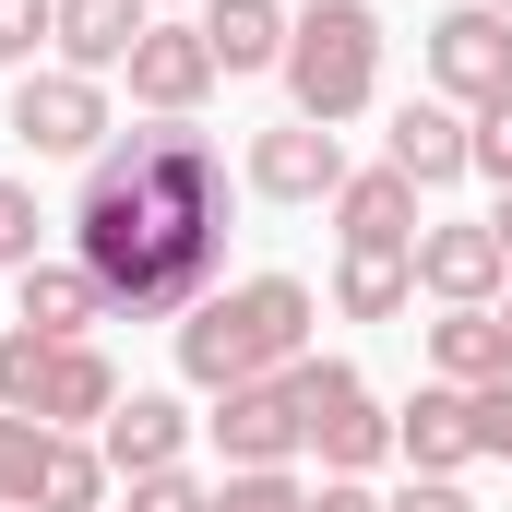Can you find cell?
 <instances>
[{
	"instance_id": "cell-1",
	"label": "cell",
	"mask_w": 512,
	"mask_h": 512,
	"mask_svg": "<svg viewBox=\"0 0 512 512\" xmlns=\"http://www.w3.org/2000/svg\"><path fill=\"white\" fill-rule=\"evenodd\" d=\"M72 262L108 286V322H191L227 274V167L191 120H155L84 167Z\"/></svg>"
},
{
	"instance_id": "cell-2",
	"label": "cell",
	"mask_w": 512,
	"mask_h": 512,
	"mask_svg": "<svg viewBox=\"0 0 512 512\" xmlns=\"http://www.w3.org/2000/svg\"><path fill=\"white\" fill-rule=\"evenodd\" d=\"M310 322H322V298H310L298 274H239V286H215V298L179 322V382L191 393L274 382V370L310 358Z\"/></svg>"
},
{
	"instance_id": "cell-3",
	"label": "cell",
	"mask_w": 512,
	"mask_h": 512,
	"mask_svg": "<svg viewBox=\"0 0 512 512\" xmlns=\"http://www.w3.org/2000/svg\"><path fill=\"white\" fill-rule=\"evenodd\" d=\"M286 96H298V120L346 131L382 96V12H370V0H310V12L286 24Z\"/></svg>"
},
{
	"instance_id": "cell-4",
	"label": "cell",
	"mask_w": 512,
	"mask_h": 512,
	"mask_svg": "<svg viewBox=\"0 0 512 512\" xmlns=\"http://www.w3.org/2000/svg\"><path fill=\"white\" fill-rule=\"evenodd\" d=\"M286 393H298V441L322 453V477H370V465L393 453L382 393L358 382L346 358H298V370H286Z\"/></svg>"
},
{
	"instance_id": "cell-5",
	"label": "cell",
	"mask_w": 512,
	"mask_h": 512,
	"mask_svg": "<svg viewBox=\"0 0 512 512\" xmlns=\"http://www.w3.org/2000/svg\"><path fill=\"white\" fill-rule=\"evenodd\" d=\"M0 131H12L24 155H84V167H96V155H108V84L36 60V72L12 84V120H0Z\"/></svg>"
},
{
	"instance_id": "cell-6",
	"label": "cell",
	"mask_w": 512,
	"mask_h": 512,
	"mask_svg": "<svg viewBox=\"0 0 512 512\" xmlns=\"http://www.w3.org/2000/svg\"><path fill=\"white\" fill-rule=\"evenodd\" d=\"M429 96H441V108H465V120L512 96V24L489 12V0H465V12H441V24H429Z\"/></svg>"
},
{
	"instance_id": "cell-7",
	"label": "cell",
	"mask_w": 512,
	"mask_h": 512,
	"mask_svg": "<svg viewBox=\"0 0 512 512\" xmlns=\"http://www.w3.org/2000/svg\"><path fill=\"white\" fill-rule=\"evenodd\" d=\"M417 286L441 298V310H501L512 262L489 239V215H453V227H417Z\"/></svg>"
},
{
	"instance_id": "cell-8",
	"label": "cell",
	"mask_w": 512,
	"mask_h": 512,
	"mask_svg": "<svg viewBox=\"0 0 512 512\" xmlns=\"http://www.w3.org/2000/svg\"><path fill=\"white\" fill-rule=\"evenodd\" d=\"M215 84H227V72H215L203 24H167V12H155V24H143V48H131V96H143L155 120H191Z\"/></svg>"
},
{
	"instance_id": "cell-9",
	"label": "cell",
	"mask_w": 512,
	"mask_h": 512,
	"mask_svg": "<svg viewBox=\"0 0 512 512\" xmlns=\"http://www.w3.org/2000/svg\"><path fill=\"white\" fill-rule=\"evenodd\" d=\"M251 191L262 203H334V191H346V143L322 120H274L251 143Z\"/></svg>"
},
{
	"instance_id": "cell-10",
	"label": "cell",
	"mask_w": 512,
	"mask_h": 512,
	"mask_svg": "<svg viewBox=\"0 0 512 512\" xmlns=\"http://www.w3.org/2000/svg\"><path fill=\"white\" fill-rule=\"evenodd\" d=\"M203 429H215V453H227V465H298V453H310V441H298V393H286V370H274V382L215 393V417H203Z\"/></svg>"
},
{
	"instance_id": "cell-11",
	"label": "cell",
	"mask_w": 512,
	"mask_h": 512,
	"mask_svg": "<svg viewBox=\"0 0 512 512\" xmlns=\"http://www.w3.org/2000/svg\"><path fill=\"white\" fill-rule=\"evenodd\" d=\"M382 167H405L417 191H453V179H477V120L441 108V96H405V108H393V155H382Z\"/></svg>"
},
{
	"instance_id": "cell-12",
	"label": "cell",
	"mask_w": 512,
	"mask_h": 512,
	"mask_svg": "<svg viewBox=\"0 0 512 512\" xmlns=\"http://www.w3.org/2000/svg\"><path fill=\"white\" fill-rule=\"evenodd\" d=\"M334 239H346V251H417V179H405V167H346Z\"/></svg>"
},
{
	"instance_id": "cell-13",
	"label": "cell",
	"mask_w": 512,
	"mask_h": 512,
	"mask_svg": "<svg viewBox=\"0 0 512 512\" xmlns=\"http://www.w3.org/2000/svg\"><path fill=\"white\" fill-rule=\"evenodd\" d=\"M12 286H24V310H12L24 334H48V346H96V322H108V286H96L84 262H24Z\"/></svg>"
},
{
	"instance_id": "cell-14",
	"label": "cell",
	"mask_w": 512,
	"mask_h": 512,
	"mask_svg": "<svg viewBox=\"0 0 512 512\" xmlns=\"http://www.w3.org/2000/svg\"><path fill=\"white\" fill-rule=\"evenodd\" d=\"M393 453H405L417 477H453V465H477V417H465V382H417V393H405V417H393Z\"/></svg>"
},
{
	"instance_id": "cell-15",
	"label": "cell",
	"mask_w": 512,
	"mask_h": 512,
	"mask_svg": "<svg viewBox=\"0 0 512 512\" xmlns=\"http://www.w3.org/2000/svg\"><path fill=\"white\" fill-rule=\"evenodd\" d=\"M143 24H155V0H60V72H131V48H143Z\"/></svg>"
},
{
	"instance_id": "cell-16",
	"label": "cell",
	"mask_w": 512,
	"mask_h": 512,
	"mask_svg": "<svg viewBox=\"0 0 512 512\" xmlns=\"http://www.w3.org/2000/svg\"><path fill=\"white\" fill-rule=\"evenodd\" d=\"M96 453H108V477H155V465H179V453H191L179 393H120L108 429H96Z\"/></svg>"
},
{
	"instance_id": "cell-17",
	"label": "cell",
	"mask_w": 512,
	"mask_h": 512,
	"mask_svg": "<svg viewBox=\"0 0 512 512\" xmlns=\"http://www.w3.org/2000/svg\"><path fill=\"white\" fill-rule=\"evenodd\" d=\"M191 24H203L215 72L239 84V72H286V24H298V12H286V0H203Z\"/></svg>"
},
{
	"instance_id": "cell-18",
	"label": "cell",
	"mask_w": 512,
	"mask_h": 512,
	"mask_svg": "<svg viewBox=\"0 0 512 512\" xmlns=\"http://www.w3.org/2000/svg\"><path fill=\"white\" fill-rule=\"evenodd\" d=\"M108 405H120V370L96 358V346H48V370H36V429H108Z\"/></svg>"
},
{
	"instance_id": "cell-19",
	"label": "cell",
	"mask_w": 512,
	"mask_h": 512,
	"mask_svg": "<svg viewBox=\"0 0 512 512\" xmlns=\"http://www.w3.org/2000/svg\"><path fill=\"white\" fill-rule=\"evenodd\" d=\"M429 370H441V382H501L512 370V322L501 310H441V322H429Z\"/></svg>"
},
{
	"instance_id": "cell-20",
	"label": "cell",
	"mask_w": 512,
	"mask_h": 512,
	"mask_svg": "<svg viewBox=\"0 0 512 512\" xmlns=\"http://www.w3.org/2000/svg\"><path fill=\"white\" fill-rule=\"evenodd\" d=\"M36 512H108V453L84 429H48V465H36Z\"/></svg>"
},
{
	"instance_id": "cell-21",
	"label": "cell",
	"mask_w": 512,
	"mask_h": 512,
	"mask_svg": "<svg viewBox=\"0 0 512 512\" xmlns=\"http://www.w3.org/2000/svg\"><path fill=\"white\" fill-rule=\"evenodd\" d=\"M405 298H417V251H346V274H334L346 322H393Z\"/></svg>"
},
{
	"instance_id": "cell-22",
	"label": "cell",
	"mask_w": 512,
	"mask_h": 512,
	"mask_svg": "<svg viewBox=\"0 0 512 512\" xmlns=\"http://www.w3.org/2000/svg\"><path fill=\"white\" fill-rule=\"evenodd\" d=\"M24 262H48V203L24 179H0V274H24Z\"/></svg>"
},
{
	"instance_id": "cell-23",
	"label": "cell",
	"mask_w": 512,
	"mask_h": 512,
	"mask_svg": "<svg viewBox=\"0 0 512 512\" xmlns=\"http://www.w3.org/2000/svg\"><path fill=\"white\" fill-rule=\"evenodd\" d=\"M298 501H310V489H298L286 465H227V489H215L203 512H298Z\"/></svg>"
},
{
	"instance_id": "cell-24",
	"label": "cell",
	"mask_w": 512,
	"mask_h": 512,
	"mask_svg": "<svg viewBox=\"0 0 512 512\" xmlns=\"http://www.w3.org/2000/svg\"><path fill=\"white\" fill-rule=\"evenodd\" d=\"M36 465H48V429L36 417H0V501L36 512Z\"/></svg>"
},
{
	"instance_id": "cell-25",
	"label": "cell",
	"mask_w": 512,
	"mask_h": 512,
	"mask_svg": "<svg viewBox=\"0 0 512 512\" xmlns=\"http://www.w3.org/2000/svg\"><path fill=\"white\" fill-rule=\"evenodd\" d=\"M48 36H60V0H0V72H36Z\"/></svg>"
},
{
	"instance_id": "cell-26",
	"label": "cell",
	"mask_w": 512,
	"mask_h": 512,
	"mask_svg": "<svg viewBox=\"0 0 512 512\" xmlns=\"http://www.w3.org/2000/svg\"><path fill=\"white\" fill-rule=\"evenodd\" d=\"M203 501H215V489H203L191 465H155V477H131V501H120V512H203Z\"/></svg>"
},
{
	"instance_id": "cell-27",
	"label": "cell",
	"mask_w": 512,
	"mask_h": 512,
	"mask_svg": "<svg viewBox=\"0 0 512 512\" xmlns=\"http://www.w3.org/2000/svg\"><path fill=\"white\" fill-rule=\"evenodd\" d=\"M465 417H477V453H489V465H512V370L465 393Z\"/></svg>"
},
{
	"instance_id": "cell-28",
	"label": "cell",
	"mask_w": 512,
	"mask_h": 512,
	"mask_svg": "<svg viewBox=\"0 0 512 512\" xmlns=\"http://www.w3.org/2000/svg\"><path fill=\"white\" fill-rule=\"evenodd\" d=\"M477 179L512 191V96H501V108H477Z\"/></svg>"
},
{
	"instance_id": "cell-29",
	"label": "cell",
	"mask_w": 512,
	"mask_h": 512,
	"mask_svg": "<svg viewBox=\"0 0 512 512\" xmlns=\"http://www.w3.org/2000/svg\"><path fill=\"white\" fill-rule=\"evenodd\" d=\"M382 512H477V501H465V489H453V477H405V489H393Z\"/></svg>"
},
{
	"instance_id": "cell-30",
	"label": "cell",
	"mask_w": 512,
	"mask_h": 512,
	"mask_svg": "<svg viewBox=\"0 0 512 512\" xmlns=\"http://www.w3.org/2000/svg\"><path fill=\"white\" fill-rule=\"evenodd\" d=\"M298 512H382V501H370V477H322Z\"/></svg>"
},
{
	"instance_id": "cell-31",
	"label": "cell",
	"mask_w": 512,
	"mask_h": 512,
	"mask_svg": "<svg viewBox=\"0 0 512 512\" xmlns=\"http://www.w3.org/2000/svg\"><path fill=\"white\" fill-rule=\"evenodd\" d=\"M489 239H501V262H512V191H501V215H489Z\"/></svg>"
},
{
	"instance_id": "cell-32",
	"label": "cell",
	"mask_w": 512,
	"mask_h": 512,
	"mask_svg": "<svg viewBox=\"0 0 512 512\" xmlns=\"http://www.w3.org/2000/svg\"><path fill=\"white\" fill-rule=\"evenodd\" d=\"M155 12H203V0H155Z\"/></svg>"
},
{
	"instance_id": "cell-33",
	"label": "cell",
	"mask_w": 512,
	"mask_h": 512,
	"mask_svg": "<svg viewBox=\"0 0 512 512\" xmlns=\"http://www.w3.org/2000/svg\"><path fill=\"white\" fill-rule=\"evenodd\" d=\"M489 12H501V24H512V0H489Z\"/></svg>"
},
{
	"instance_id": "cell-34",
	"label": "cell",
	"mask_w": 512,
	"mask_h": 512,
	"mask_svg": "<svg viewBox=\"0 0 512 512\" xmlns=\"http://www.w3.org/2000/svg\"><path fill=\"white\" fill-rule=\"evenodd\" d=\"M501 322H512V286H501Z\"/></svg>"
},
{
	"instance_id": "cell-35",
	"label": "cell",
	"mask_w": 512,
	"mask_h": 512,
	"mask_svg": "<svg viewBox=\"0 0 512 512\" xmlns=\"http://www.w3.org/2000/svg\"><path fill=\"white\" fill-rule=\"evenodd\" d=\"M0 417H12V405H0Z\"/></svg>"
},
{
	"instance_id": "cell-36",
	"label": "cell",
	"mask_w": 512,
	"mask_h": 512,
	"mask_svg": "<svg viewBox=\"0 0 512 512\" xmlns=\"http://www.w3.org/2000/svg\"><path fill=\"white\" fill-rule=\"evenodd\" d=\"M0 512H12V501H0Z\"/></svg>"
}]
</instances>
